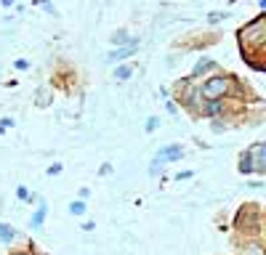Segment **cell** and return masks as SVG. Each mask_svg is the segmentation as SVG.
I'll list each match as a JSON object with an SVG mask.
<instances>
[{
	"label": "cell",
	"mask_w": 266,
	"mask_h": 255,
	"mask_svg": "<svg viewBox=\"0 0 266 255\" xmlns=\"http://www.w3.org/2000/svg\"><path fill=\"white\" fill-rule=\"evenodd\" d=\"M90 197V189H80V199H88Z\"/></svg>",
	"instance_id": "obj_26"
},
{
	"label": "cell",
	"mask_w": 266,
	"mask_h": 255,
	"mask_svg": "<svg viewBox=\"0 0 266 255\" xmlns=\"http://www.w3.org/2000/svg\"><path fill=\"white\" fill-rule=\"evenodd\" d=\"M258 221H261V213H258V207H256V205H248V207H239L235 224H237V228H245V234H248L250 226H253V231H258Z\"/></svg>",
	"instance_id": "obj_4"
},
{
	"label": "cell",
	"mask_w": 266,
	"mask_h": 255,
	"mask_svg": "<svg viewBox=\"0 0 266 255\" xmlns=\"http://www.w3.org/2000/svg\"><path fill=\"white\" fill-rule=\"evenodd\" d=\"M210 120H213V130H216V133H224V130H229V122L221 120V117H210Z\"/></svg>",
	"instance_id": "obj_15"
},
{
	"label": "cell",
	"mask_w": 266,
	"mask_h": 255,
	"mask_svg": "<svg viewBox=\"0 0 266 255\" xmlns=\"http://www.w3.org/2000/svg\"><path fill=\"white\" fill-rule=\"evenodd\" d=\"M16 197L22 199V202H27V199H30V189H27V186H19V189H16Z\"/></svg>",
	"instance_id": "obj_17"
},
{
	"label": "cell",
	"mask_w": 266,
	"mask_h": 255,
	"mask_svg": "<svg viewBox=\"0 0 266 255\" xmlns=\"http://www.w3.org/2000/svg\"><path fill=\"white\" fill-rule=\"evenodd\" d=\"M235 93H237V80L229 75H210L203 80V85H197V96L203 101H224Z\"/></svg>",
	"instance_id": "obj_2"
},
{
	"label": "cell",
	"mask_w": 266,
	"mask_h": 255,
	"mask_svg": "<svg viewBox=\"0 0 266 255\" xmlns=\"http://www.w3.org/2000/svg\"><path fill=\"white\" fill-rule=\"evenodd\" d=\"M112 43H115V48H118V45H128V43H131V37H128L125 29H118L112 35Z\"/></svg>",
	"instance_id": "obj_13"
},
{
	"label": "cell",
	"mask_w": 266,
	"mask_h": 255,
	"mask_svg": "<svg viewBox=\"0 0 266 255\" xmlns=\"http://www.w3.org/2000/svg\"><path fill=\"white\" fill-rule=\"evenodd\" d=\"M229 19V11H213V14H207V22L210 24H221Z\"/></svg>",
	"instance_id": "obj_14"
},
{
	"label": "cell",
	"mask_w": 266,
	"mask_h": 255,
	"mask_svg": "<svg viewBox=\"0 0 266 255\" xmlns=\"http://www.w3.org/2000/svg\"><path fill=\"white\" fill-rule=\"evenodd\" d=\"M37 99H40V104H45V101H48V90L43 88V90H40V96H37Z\"/></svg>",
	"instance_id": "obj_25"
},
{
	"label": "cell",
	"mask_w": 266,
	"mask_h": 255,
	"mask_svg": "<svg viewBox=\"0 0 266 255\" xmlns=\"http://www.w3.org/2000/svg\"><path fill=\"white\" fill-rule=\"evenodd\" d=\"M14 239H16V228L8 226V224H0V242H3V245H11Z\"/></svg>",
	"instance_id": "obj_11"
},
{
	"label": "cell",
	"mask_w": 266,
	"mask_h": 255,
	"mask_svg": "<svg viewBox=\"0 0 266 255\" xmlns=\"http://www.w3.org/2000/svg\"><path fill=\"white\" fill-rule=\"evenodd\" d=\"M200 112H203L205 117H224L226 107H224V101H203Z\"/></svg>",
	"instance_id": "obj_8"
},
{
	"label": "cell",
	"mask_w": 266,
	"mask_h": 255,
	"mask_svg": "<svg viewBox=\"0 0 266 255\" xmlns=\"http://www.w3.org/2000/svg\"><path fill=\"white\" fill-rule=\"evenodd\" d=\"M237 170H239L242 175H250V173H253V157H250V152H248V149H245V154H239Z\"/></svg>",
	"instance_id": "obj_9"
},
{
	"label": "cell",
	"mask_w": 266,
	"mask_h": 255,
	"mask_svg": "<svg viewBox=\"0 0 266 255\" xmlns=\"http://www.w3.org/2000/svg\"><path fill=\"white\" fill-rule=\"evenodd\" d=\"M237 40H239V48H242L245 61H248L253 69L261 72L264 69V43H266V35H264V14H258L253 22L245 24V27L237 32Z\"/></svg>",
	"instance_id": "obj_1"
},
{
	"label": "cell",
	"mask_w": 266,
	"mask_h": 255,
	"mask_svg": "<svg viewBox=\"0 0 266 255\" xmlns=\"http://www.w3.org/2000/svg\"><path fill=\"white\" fill-rule=\"evenodd\" d=\"M69 213H72V215H83V213H86V199L72 202V205H69Z\"/></svg>",
	"instance_id": "obj_16"
},
{
	"label": "cell",
	"mask_w": 266,
	"mask_h": 255,
	"mask_svg": "<svg viewBox=\"0 0 266 255\" xmlns=\"http://www.w3.org/2000/svg\"><path fill=\"white\" fill-rule=\"evenodd\" d=\"M248 152H250V157H253V173L264 175V173H266V143H264V141L253 143Z\"/></svg>",
	"instance_id": "obj_6"
},
{
	"label": "cell",
	"mask_w": 266,
	"mask_h": 255,
	"mask_svg": "<svg viewBox=\"0 0 266 255\" xmlns=\"http://www.w3.org/2000/svg\"><path fill=\"white\" fill-rule=\"evenodd\" d=\"M8 128H14V120H11V117H3V120H0V130H8Z\"/></svg>",
	"instance_id": "obj_19"
},
{
	"label": "cell",
	"mask_w": 266,
	"mask_h": 255,
	"mask_svg": "<svg viewBox=\"0 0 266 255\" xmlns=\"http://www.w3.org/2000/svg\"><path fill=\"white\" fill-rule=\"evenodd\" d=\"M45 215H48V205L40 202V205H37V210H35V215H32V221H30V226L32 228H40L43 221H45Z\"/></svg>",
	"instance_id": "obj_10"
},
{
	"label": "cell",
	"mask_w": 266,
	"mask_h": 255,
	"mask_svg": "<svg viewBox=\"0 0 266 255\" xmlns=\"http://www.w3.org/2000/svg\"><path fill=\"white\" fill-rule=\"evenodd\" d=\"M136 51H139V37H131V43H128V45H118V48H112V51H109V54H107V61H109V64L122 61V58L133 56Z\"/></svg>",
	"instance_id": "obj_5"
},
{
	"label": "cell",
	"mask_w": 266,
	"mask_h": 255,
	"mask_svg": "<svg viewBox=\"0 0 266 255\" xmlns=\"http://www.w3.org/2000/svg\"><path fill=\"white\" fill-rule=\"evenodd\" d=\"M14 67H16L19 72H24V69L30 67V61H27V58H16V61H14Z\"/></svg>",
	"instance_id": "obj_18"
},
{
	"label": "cell",
	"mask_w": 266,
	"mask_h": 255,
	"mask_svg": "<svg viewBox=\"0 0 266 255\" xmlns=\"http://www.w3.org/2000/svg\"><path fill=\"white\" fill-rule=\"evenodd\" d=\"M61 173V162H54V165L48 168V175H59Z\"/></svg>",
	"instance_id": "obj_20"
},
{
	"label": "cell",
	"mask_w": 266,
	"mask_h": 255,
	"mask_svg": "<svg viewBox=\"0 0 266 255\" xmlns=\"http://www.w3.org/2000/svg\"><path fill=\"white\" fill-rule=\"evenodd\" d=\"M165 107H168V112H171V114H176V112H178V107H176V104H173V101H168Z\"/></svg>",
	"instance_id": "obj_24"
},
{
	"label": "cell",
	"mask_w": 266,
	"mask_h": 255,
	"mask_svg": "<svg viewBox=\"0 0 266 255\" xmlns=\"http://www.w3.org/2000/svg\"><path fill=\"white\" fill-rule=\"evenodd\" d=\"M192 170H184V173H176V181H181V178H192Z\"/></svg>",
	"instance_id": "obj_23"
},
{
	"label": "cell",
	"mask_w": 266,
	"mask_h": 255,
	"mask_svg": "<svg viewBox=\"0 0 266 255\" xmlns=\"http://www.w3.org/2000/svg\"><path fill=\"white\" fill-rule=\"evenodd\" d=\"M216 69H218V64L213 61V58H200V61L194 64V69H192V80L205 77V75H210V72H216Z\"/></svg>",
	"instance_id": "obj_7"
},
{
	"label": "cell",
	"mask_w": 266,
	"mask_h": 255,
	"mask_svg": "<svg viewBox=\"0 0 266 255\" xmlns=\"http://www.w3.org/2000/svg\"><path fill=\"white\" fill-rule=\"evenodd\" d=\"M99 173H101V175H109V173H112V165H109V162H104V165H101V170H99Z\"/></svg>",
	"instance_id": "obj_22"
},
{
	"label": "cell",
	"mask_w": 266,
	"mask_h": 255,
	"mask_svg": "<svg viewBox=\"0 0 266 255\" xmlns=\"http://www.w3.org/2000/svg\"><path fill=\"white\" fill-rule=\"evenodd\" d=\"M154 128H157V117H149L147 120V133H152Z\"/></svg>",
	"instance_id": "obj_21"
},
{
	"label": "cell",
	"mask_w": 266,
	"mask_h": 255,
	"mask_svg": "<svg viewBox=\"0 0 266 255\" xmlns=\"http://www.w3.org/2000/svg\"><path fill=\"white\" fill-rule=\"evenodd\" d=\"M14 3H16V0H0V5H5V8H11Z\"/></svg>",
	"instance_id": "obj_28"
},
{
	"label": "cell",
	"mask_w": 266,
	"mask_h": 255,
	"mask_svg": "<svg viewBox=\"0 0 266 255\" xmlns=\"http://www.w3.org/2000/svg\"><path fill=\"white\" fill-rule=\"evenodd\" d=\"M131 75H133V64H122V67L115 69V77H118V80H128Z\"/></svg>",
	"instance_id": "obj_12"
},
{
	"label": "cell",
	"mask_w": 266,
	"mask_h": 255,
	"mask_svg": "<svg viewBox=\"0 0 266 255\" xmlns=\"http://www.w3.org/2000/svg\"><path fill=\"white\" fill-rule=\"evenodd\" d=\"M14 255H40V253H32V250H16Z\"/></svg>",
	"instance_id": "obj_27"
},
{
	"label": "cell",
	"mask_w": 266,
	"mask_h": 255,
	"mask_svg": "<svg viewBox=\"0 0 266 255\" xmlns=\"http://www.w3.org/2000/svg\"><path fill=\"white\" fill-rule=\"evenodd\" d=\"M181 157H184V146H181V143H168V146H163L157 154H154V162H152V170H149V173L157 175L160 165H165V162H176V160H181Z\"/></svg>",
	"instance_id": "obj_3"
}]
</instances>
